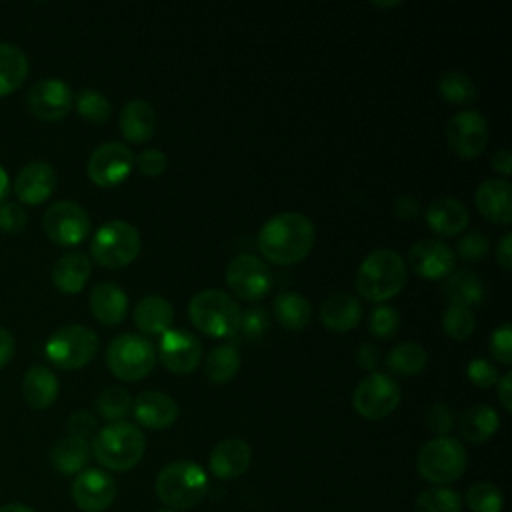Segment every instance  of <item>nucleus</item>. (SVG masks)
Returning a JSON list of instances; mask_svg holds the SVG:
<instances>
[{
	"label": "nucleus",
	"instance_id": "1",
	"mask_svg": "<svg viewBox=\"0 0 512 512\" xmlns=\"http://www.w3.org/2000/svg\"><path fill=\"white\" fill-rule=\"evenodd\" d=\"M316 230L302 212H280L268 218L256 238L258 250L272 264L290 266L308 256L314 246Z\"/></svg>",
	"mask_w": 512,
	"mask_h": 512
},
{
	"label": "nucleus",
	"instance_id": "2",
	"mask_svg": "<svg viewBox=\"0 0 512 512\" xmlns=\"http://www.w3.org/2000/svg\"><path fill=\"white\" fill-rule=\"evenodd\" d=\"M406 260L392 248L370 252L358 266L354 286L370 302H384L396 296L406 284Z\"/></svg>",
	"mask_w": 512,
	"mask_h": 512
},
{
	"label": "nucleus",
	"instance_id": "3",
	"mask_svg": "<svg viewBox=\"0 0 512 512\" xmlns=\"http://www.w3.org/2000/svg\"><path fill=\"white\" fill-rule=\"evenodd\" d=\"M146 450V438L142 430L126 420L110 422L100 428L92 440V452L96 460L114 472L134 468Z\"/></svg>",
	"mask_w": 512,
	"mask_h": 512
},
{
	"label": "nucleus",
	"instance_id": "4",
	"mask_svg": "<svg viewBox=\"0 0 512 512\" xmlns=\"http://www.w3.org/2000/svg\"><path fill=\"white\" fill-rule=\"evenodd\" d=\"M154 488L160 502L170 510H184L196 506L206 496L208 476L200 464L176 460L158 472Z\"/></svg>",
	"mask_w": 512,
	"mask_h": 512
},
{
	"label": "nucleus",
	"instance_id": "5",
	"mask_svg": "<svg viewBox=\"0 0 512 512\" xmlns=\"http://www.w3.org/2000/svg\"><path fill=\"white\" fill-rule=\"evenodd\" d=\"M192 324L206 336L226 338L238 332L240 308L236 300L218 288H206L192 296L188 304Z\"/></svg>",
	"mask_w": 512,
	"mask_h": 512
},
{
	"label": "nucleus",
	"instance_id": "6",
	"mask_svg": "<svg viewBox=\"0 0 512 512\" xmlns=\"http://www.w3.org/2000/svg\"><path fill=\"white\" fill-rule=\"evenodd\" d=\"M466 462L464 446L452 436H436L428 440L416 456L420 476L436 486L456 482L464 474Z\"/></svg>",
	"mask_w": 512,
	"mask_h": 512
},
{
	"label": "nucleus",
	"instance_id": "7",
	"mask_svg": "<svg viewBox=\"0 0 512 512\" xmlns=\"http://www.w3.org/2000/svg\"><path fill=\"white\" fill-rule=\"evenodd\" d=\"M140 232L126 220L104 222L90 242L92 258L106 268H122L140 252Z\"/></svg>",
	"mask_w": 512,
	"mask_h": 512
},
{
	"label": "nucleus",
	"instance_id": "8",
	"mask_svg": "<svg viewBox=\"0 0 512 512\" xmlns=\"http://www.w3.org/2000/svg\"><path fill=\"white\" fill-rule=\"evenodd\" d=\"M106 364L120 380H140L154 368L156 348L146 336L124 332L108 344Z\"/></svg>",
	"mask_w": 512,
	"mask_h": 512
},
{
	"label": "nucleus",
	"instance_id": "9",
	"mask_svg": "<svg viewBox=\"0 0 512 512\" xmlns=\"http://www.w3.org/2000/svg\"><path fill=\"white\" fill-rule=\"evenodd\" d=\"M98 350V336L84 324H68L52 332L46 340V358L64 370H76L86 366Z\"/></svg>",
	"mask_w": 512,
	"mask_h": 512
},
{
	"label": "nucleus",
	"instance_id": "10",
	"mask_svg": "<svg viewBox=\"0 0 512 512\" xmlns=\"http://www.w3.org/2000/svg\"><path fill=\"white\" fill-rule=\"evenodd\" d=\"M352 404L362 418L382 420L398 408L400 386L388 374L372 372L356 384Z\"/></svg>",
	"mask_w": 512,
	"mask_h": 512
},
{
	"label": "nucleus",
	"instance_id": "11",
	"mask_svg": "<svg viewBox=\"0 0 512 512\" xmlns=\"http://www.w3.org/2000/svg\"><path fill=\"white\" fill-rule=\"evenodd\" d=\"M42 226L52 242L60 246H76L90 232V216L78 202L58 200L46 208Z\"/></svg>",
	"mask_w": 512,
	"mask_h": 512
},
{
	"label": "nucleus",
	"instance_id": "12",
	"mask_svg": "<svg viewBox=\"0 0 512 512\" xmlns=\"http://www.w3.org/2000/svg\"><path fill=\"white\" fill-rule=\"evenodd\" d=\"M228 288L242 300H258L268 294L272 286V274L268 264L254 254H238L226 268Z\"/></svg>",
	"mask_w": 512,
	"mask_h": 512
},
{
	"label": "nucleus",
	"instance_id": "13",
	"mask_svg": "<svg viewBox=\"0 0 512 512\" xmlns=\"http://www.w3.org/2000/svg\"><path fill=\"white\" fill-rule=\"evenodd\" d=\"M134 166L132 150L122 142H104L92 150L86 172L88 178L98 186H116L120 184Z\"/></svg>",
	"mask_w": 512,
	"mask_h": 512
},
{
	"label": "nucleus",
	"instance_id": "14",
	"mask_svg": "<svg viewBox=\"0 0 512 512\" xmlns=\"http://www.w3.org/2000/svg\"><path fill=\"white\" fill-rule=\"evenodd\" d=\"M446 140L460 158H474L486 148L488 122L478 110L456 112L446 124Z\"/></svg>",
	"mask_w": 512,
	"mask_h": 512
},
{
	"label": "nucleus",
	"instance_id": "15",
	"mask_svg": "<svg viewBox=\"0 0 512 512\" xmlns=\"http://www.w3.org/2000/svg\"><path fill=\"white\" fill-rule=\"evenodd\" d=\"M76 508L84 512H102L116 498V480L102 468H84L74 476L70 488Z\"/></svg>",
	"mask_w": 512,
	"mask_h": 512
},
{
	"label": "nucleus",
	"instance_id": "16",
	"mask_svg": "<svg viewBox=\"0 0 512 512\" xmlns=\"http://www.w3.org/2000/svg\"><path fill=\"white\" fill-rule=\"evenodd\" d=\"M74 94L72 88L54 76L42 78L28 90V108L36 118L60 120L68 114Z\"/></svg>",
	"mask_w": 512,
	"mask_h": 512
},
{
	"label": "nucleus",
	"instance_id": "17",
	"mask_svg": "<svg viewBox=\"0 0 512 512\" xmlns=\"http://www.w3.org/2000/svg\"><path fill=\"white\" fill-rule=\"evenodd\" d=\"M160 360L176 374H190L202 358V344L196 336L182 328H170L160 336Z\"/></svg>",
	"mask_w": 512,
	"mask_h": 512
},
{
	"label": "nucleus",
	"instance_id": "18",
	"mask_svg": "<svg viewBox=\"0 0 512 512\" xmlns=\"http://www.w3.org/2000/svg\"><path fill=\"white\" fill-rule=\"evenodd\" d=\"M408 264L418 276L438 280L454 270L456 258L452 248L442 240L422 238L410 246Z\"/></svg>",
	"mask_w": 512,
	"mask_h": 512
},
{
	"label": "nucleus",
	"instance_id": "19",
	"mask_svg": "<svg viewBox=\"0 0 512 512\" xmlns=\"http://www.w3.org/2000/svg\"><path fill=\"white\" fill-rule=\"evenodd\" d=\"M56 188V170L44 160L28 162L20 168L14 180V192L24 204H42Z\"/></svg>",
	"mask_w": 512,
	"mask_h": 512
},
{
	"label": "nucleus",
	"instance_id": "20",
	"mask_svg": "<svg viewBox=\"0 0 512 512\" xmlns=\"http://www.w3.org/2000/svg\"><path fill=\"white\" fill-rule=\"evenodd\" d=\"M134 418L148 430L170 428L178 418V404L172 396L158 390H144L132 402Z\"/></svg>",
	"mask_w": 512,
	"mask_h": 512
},
{
	"label": "nucleus",
	"instance_id": "21",
	"mask_svg": "<svg viewBox=\"0 0 512 512\" xmlns=\"http://www.w3.org/2000/svg\"><path fill=\"white\" fill-rule=\"evenodd\" d=\"M478 212L494 222L508 224L512 220V186L506 178H488L476 188L474 196Z\"/></svg>",
	"mask_w": 512,
	"mask_h": 512
},
{
	"label": "nucleus",
	"instance_id": "22",
	"mask_svg": "<svg viewBox=\"0 0 512 512\" xmlns=\"http://www.w3.org/2000/svg\"><path fill=\"white\" fill-rule=\"evenodd\" d=\"M252 460L250 444L242 438H226L210 452V472L220 480H234L242 476Z\"/></svg>",
	"mask_w": 512,
	"mask_h": 512
},
{
	"label": "nucleus",
	"instance_id": "23",
	"mask_svg": "<svg viewBox=\"0 0 512 512\" xmlns=\"http://www.w3.org/2000/svg\"><path fill=\"white\" fill-rule=\"evenodd\" d=\"M90 310L104 326H116L128 312V296L114 282H100L90 292Z\"/></svg>",
	"mask_w": 512,
	"mask_h": 512
},
{
	"label": "nucleus",
	"instance_id": "24",
	"mask_svg": "<svg viewBox=\"0 0 512 512\" xmlns=\"http://www.w3.org/2000/svg\"><path fill=\"white\" fill-rule=\"evenodd\" d=\"M320 320L334 332H348L362 320V304L350 292H334L322 302Z\"/></svg>",
	"mask_w": 512,
	"mask_h": 512
},
{
	"label": "nucleus",
	"instance_id": "25",
	"mask_svg": "<svg viewBox=\"0 0 512 512\" xmlns=\"http://www.w3.org/2000/svg\"><path fill=\"white\" fill-rule=\"evenodd\" d=\"M468 220L470 214L466 206L452 196H440L432 200L430 206L426 208L428 226L442 236L460 234L468 226Z\"/></svg>",
	"mask_w": 512,
	"mask_h": 512
},
{
	"label": "nucleus",
	"instance_id": "26",
	"mask_svg": "<svg viewBox=\"0 0 512 512\" xmlns=\"http://www.w3.org/2000/svg\"><path fill=\"white\" fill-rule=\"evenodd\" d=\"M92 272V262L84 252L60 256L52 268V282L64 294H76L84 288Z\"/></svg>",
	"mask_w": 512,
	"mask_h": 512
},
{
	"label": "nucleus",
	"instance_id": "27",
	"mask_svg": "<svg viewBox=\"0 0 512 512\" xmlns=\"http://www.w3.org/2000/svg\"><path fill=\"white\" fill-rule=\"evenodd\" d=\"M22 394L30 408L44 410L54 404L58 398V378L56 374L42 364H34L28 368L22 380Z\"/></svg>",
	"mask_w": 512,
	"mask_h": 512
},
{
	"label": "nucleus",
	"instance_id": "28",
	"mask_svg": "<svg viewBox=\"0 0 512 512\" xmlns=\"http://www.w3.org/2000/svg\"><path fill=\"white\" fill-rule=\"evenodd\" d=\"M156 128V112L150 102L134 98L120 112V132L128 142H146Z\"/></svg>",
	"mask_w": 512,
	"mask_h": 512
},
{
	"label": "nucleus",
	"instance_id": "29",
	"mask_svg": "<svg viewBox=\"0 0 512 512\" xmlns=\"http://www.w3.org/2000/svg\"><path fill=\"white\" fill-rule=\"evenodd\" d=\"M174 318V308L172 304L164 298V296H144L138 300V304L134 306V324L138 326V330H142L144 334H164L166 330H170Z\"/></svg>",
	"mask_w": 512,
	"mask_h": 512
},
{
	"label": "nucleus",
	"instance_id": "30",
	"mask_svg": "<svg viewBox=\"0 0 512 512\" xmlns=\"http://www.w3.org/2000/svg\"><path fill=\"white\" fill-rule=\"evenodd\" d=\"M500 428L498 412L488 404H474L458 418V430L468 442H486Z\"/></svg>",
	"mask_w": 512,
	"mask_h": 512
},
{
	"label": "nucleus",
	"instance_id": "31",
	"mask_svg": "<svg viewBox=\"0 0 512 512\" xmlns=\"http://www.w3.org/2000/svg\"><path fill=\"white\" fill-rule=\"evenodd\" d=\"M90 460V446L86 440L76 436H64L60 438L50 452V462L60 474H78L84 470V466Z\"/></svg>",
	"mask_w": 512,
	"mask_h": 512
},
{
	"label": "nucleus",
	"instance_id": "32",
	"mask_svg": "<svg viewBox=\"0 0 512 512\" xmlns=\"http://www.w3.org/2000/svg\"><path fill=\"white\" fill-rule=\"evenodd\" d=\"M28 76V58L12 42H0V96L14 92Z\"/></svg>",
	"mask_w": 512,
	"mask_h": 512
},
{
	"label": "nucleus",
	"instance_id": "33",
	"mask_svg": "<svg viewBox=\"0 0 512 512\" xmlns=\"http://www.w3.org/2000/svg\"><path fill=\"white\" fill-rule=\"evenodd\" d=\"M274 316L280 326L288 330H302L310 322L312 306L302 294L284 290L278 292L274 298Z\"/></svg>",
	"mask_w": 512,
	"mask_h": 512
},
{
	"label": "nucleus",
	"instance_id": "34",
	"mask_svg": "<svg viewBox=\"0 0 512 512\" xmlns=\"http://www.w3.org/2000/svg\"><path fill=\"white\" fill-rule=\"evenodd\" d=\"M446 294L452 304H462L472 308L484 302L486 282L474 270H460L448 278Z\"/></svg>",
	"mask_w": 512,
	"mask_h": 512
},
{
	"label": "nucleus",
	"instance_id": "35",
	"mask_svg": "<svg viewBox=\"0 0 512 512\" xmlns=\"http://www.w3.org/2000/svg\"><path fill=\"white\" fill-rule=\"evenodd\" d=\"M428 362V354L422 344L418 342H400L396 344L388 356H386V366L390 372L400 374V376H414L424 370Z\"/></svg>",
	"mask_w": 512,
	"mask_h": 512
},
{
	"label": "nucleus",
	"instance_id": "36",
	"mask_svg": "<svg viewBox=\"0 0 512 512\" xmlns=\"http://www.w3.org/2000/svg\"><path fill=\"white\" fill-rule=\"evenodd\" d=\"M240 368V352L234 344H220L212 348L204 360V374L214 384L230 382Z\"/></svg>",
	"mask_w": 512,
	"mask_h": 512
},
{
	"label": "nucleus",
	"instance_id": "37",
	"mask_svg": "<svg viewBox=\"0 0 512 512\" xmlns=\"http://www.w3.org/2000/svg\"><path fill=\"white\" fill-rule=\"evenodd\" d=\"M438 92L444 100L454 104H468L476 100V84L474 80L460 72V70H448L440 74L438 78Z\"/></svg>",
	"mask_w": 512,
	"mask_h": 512
},
{
	"label": "nucleus",
	"instance_id": "38",
	"mask_svg": "<svg viewBox=\"0 0 512 512\" xmlns=\"http://www.w3.org/2000/svg\"><path fill=\"white\" fill-rule=\"evenodd\" d=\"M416 512H460L462 498L458 492L446 486H434L420 492L414 504Z\"/></svg>",
	"mask_w": 512,
	"mask_h": 512
},
{
	"label": "nucleus",
	"instance_id": "39",
	"mask_svg": "<svg viewBox=\"0 0 512 512\" xmlns=\"http://www.w3.org/2000/svg\"><path fill=\"white\" fill-rule=\"evenodd\" d=\"M132 408V396L122 386H108L96 398L98 414L108 422H120Z\"/></svg>",
	"mask_w": 512,
	"mask_h": 512
},
{
	"label": "nucleus",
	"instance_id": "40",
	"mask_svg": "<svg viewBox=\"0 0 512 512\" xmlns=\"http://www.w3.org/2000/svg\"><path fill=\"white\" fill-rule=\"evenodd\" d=\"M466 504L472 512H502L504 494L492 482H476L466 490Z\"/></svg>",
	"mask_w": 512,
	"mask_h": 512
},
{
	"label": "nucleus",
	"instance_id": "41",
	"mask_svg": "<svg viewBox=\"0 0 512 512\" xmlns=\"http://www.w3.org/2000/svg\"><path fill=\"white\" fill-rule=\"evenodd\" d=\"M442 328L454 340H466L476 328L474 310L462 304H450L442 314Z\"/></svg>",
	"mask_w": 512,
	"mask_h": 512
},
{
	"label": "nucleus",
	"instance_id": "42",
	"mask_svg": "<svg viewBox=\"0 0 512 512\" xmlns=\"http://www.w3.org/2000/svg\"><path fill=\"white\" fill-rule=\"evenodd\" d=\"M76 110L82 118L100 124L108 120L112 106H110V100L100 90L86 88L76 96Z\"/></svg>",
	"mask_w": 512,
	"mask_h": 512
},
{
	"label": "nucleus",
	"instance_id": "43",
	"mask_svg": "<svg viewBox=\"0 0 512 512\" xmlns=\"http://www.w3.org/2000/svg\"><path fill=\"white\" fill-rule=\"evenodd\" d=\"M400 328V316L392 306H376L370 314V322H368V330L372 336L380 338V340H388L392 338Z\"/></svg>",
	"mask_w": 512,
	"mask_h": 512
},
{
	"label": "nucleus",
	"instance_id": "44",
	"mask_svg": "<svg viewBox=\"0 0 512 512\" xmlns=\"http://www.w3.org/2000/svg\"><path fill=\"white\" fill-rule=\"evenodd\" d=\"M490 250V240L482 232H468L458 240V256L468 262L482 260Z\"/></svg>",
	"mask_w": 512,
	"mask_h": 512
},
{
	"label": "nucleus",
	"instance_id": "45",
	"mask_svg": "<svg viewBox=\"0 0 512 512\" xmlns=\"http://www.w3.org/2000/svg\"><path fill=\"white\" fill-rule=\"evenodd\" d=\"M490 352L500 364L512 362V326L510 322H502L490 336Z\"/></svg>",
	"mask_w": 512,
	"mask_h": 512
},
{
	"label": "nucleus",
	"instance_id": "46",
	"mask_svg": "<svg viewBox=\"0 0 512 512\" xmlns=\"http://www.w3.org/2000/svg\"><path fill=\"white\" fill-rule=\"evenodd\" d=\"M426 426L436 432L438 436H446L450 428L454 426V410L446 402H434L426 410Z\"/></svg>",
	"mask_w": 512,
	"mask_h": 512
},
{
	"label": "nucleus",
	"instance_id": "47",
	"mask_svg": "<svg viewBox=\"0 0 512 512\" xmlns=\"http://www.w3.org/2000/svg\"><path fill=\"white\" fill-rule=\"evenodd\" d=\"M468 380L478 386V388H490L498 382V368L486 360V358H474L470 364H468Z\"/></svg>",
	"mask_w": 512,
	"mask_h": 512
},
{
	"label": "nucleus",
	"instance_id": "48",
	"mask_svg": "<svg viewBox=\"0 0 512 512\" xmlns=\"http://www.w3.org/2000/svg\"><path fill=\"white\" fill-rule=\"evenodd\" d=\"M28 222L26 210L18 202H0V230L8 234L20 232Z\"/></svg>",
	"mask_w": 512,
	"mask_h": 512
},
{
	"label": "nucleus",
	"instance_id": "49",
	"mask_svg": "<svg viewBox=\"0 0 512 512\" xmlns=\"http://www.w3.org/2000/svg\"><path fill=\"white\" fill-rule=\"evenodd\" d=\"M134 164L144 176H160L166 170L168 158L158 148H146L138 156H134Z\"/></svg>",
	"mask_w": 512,
	"mask_h": 512
},
{
	"label": "nucleus",
	"instance_id": "50",
	"mask_svg": "<svg viewBox=\"0 0 512 512\" xmlns=\"http://www.w3.org/2000/svg\"><path fill=\"white\" fill-rule=\"evenodd\" d=\"M68 432L70 436L82 438L88 442L90 436H96V418L86 410H76L68 418Z\"/></svg>",
	"mask_w": 512,
	"mask_h": 512
},
{
	"label": "nucleus",
	"instance_id": "51",
	"mask_svg": "<svg viewBox=\"0 0 512 512\" xmlns=\"http://www.w3.org/2000/svg\"><path fill=\"white\" fill-rule=\"evenodd\" d=\"M266 326V314L260 308H252L246 312V316H240L238 330H244L246 336H260Z\"/></svg>",
	"mask_w": 512,
	"mask_h": 512
},
{
	"label": "nucleus",
	"instance_id": "52",
	"mask_svg": "<svg viewBox=\"0 0 512 512\" xmlns=\"http://www.w3.org/2000/svg\"><path fill=\"white\" fill-rule=\"evenodd\" d=\"M394 214L402 220H410L420 212V202L412 196H400L394 200Z\"/></svg>",
	"mask_w": 512,
	"mask_h": 512
},
{
	"label": "nucleus",
	"instance_id": "53",
	"mask_svg": "<svg viewBox=\"0 0 512 512\" xmlns=\"http://www.w3.org/2000/svg\"><path fill=\"white\" fill-rule=\"evenodd\" d=\"M378 358H380L378 348H376L374 344H370V342H364V344L358 348V352H356V360H358V364H360L364 370H374L376 364H378Z\"/></svg>",
	"mask_w": 512,
	"mask_h": 512
},
{
	"label": "nucleus",
	"instance_id": "54",
	"mask_svg": "<svg viewBox=\"0 0 512 512\" xmlns=\"http://www.w3.org/2000/svg\"><path fill=\"white\" fill-rule=\"evenodd\" d=\"M496 260L504 270L512 268V234L506 232L496 246Z\"/></svg>",
	"mask_w": 512,
	"mask_h": 512
},
{
	"label": "nucleus",
	"instance_id": "55",
	"mask_svg": "<svg viewBox=\"0 0 512 512\" xmlns=\"http://www.w3.org/2000/svg\"><path fill=\"white\" fill-rule=\"evenodd\" d=\"M496 388H498V398H500L504 410L510 412V410H512V372H510V370L504 372V374L498 378Z\"/></svg>",
	"mask_w": 512,
	"mask_h": 512
},
{
	"label": "nucleus",
	"instance_id": "56",
	"mask_svg": "<svg viewBox=\"0 0 512 512\" xmlns=\"http://www.w3.org/2000/svg\"><path fill=\"white\" fill-rule=\"evenodd\" d=\"M490 166L500 172L502 176H508L510 174V168H512V154L508 148H498L492 158H490Z\"/></svg>",
	"mask_w": 512,
	"mask_h": 512
},
{
	"label": "nucleus",
	"instance_id": "57",
	"mask_svg": "<svg viewBox=\"0 0 512 512\" xmlns=\"http://www.w3.org/2000/svg\"><path fill=\"white\" fill-rule=\"evenodd\" d=\"M14 354V338L12 334L0 326V368H4Z\"/></svg>",
	"mask_w": 512,
	"mask_h": 512
},
{
	"label": "nucleus",
	"instance_id": "58",
	"mask_svg": "<svg viewBox=\"0 0 512 512\" xmlns=\"http://www.w3.org/2000/svg\"><path fill=\"white\" fill-rule=\"evenodd\" d=\"M0 512H34L30 506L20 504V502H12V504H4L0 506Z\"/></svg>",
	"mask_w": 512,
	"mask_h": 512
},
{
	"label": "nucleus",
	"instance_id": "59",
	"mask_svg": "<svg viewBox=\"0 0 512 512\" xmlns=\"http://www.w3.org/2000/svg\"><path fill=\"white\" fill-rule=\"evenodd\" d=\"M6 192H8V174H6V170L0 166V202L4 200Z\"/></svg>",
	"mask_w": 512,
	"mask_h": 512
},
{
	"label": "nucleus",
	"instance_id": "60",
	"mask_svg": "<svg viewBox=\"0 0 512 512\" xmlns=\"http://www.w3.org/2000/svg\"><path fill=\"white\" fill-rule=\"evenodd\" d=\"M376 6H398V2H374Z\"/></svg>",
	"mask_w": 512,
	"mask_h": 512
},
{
	"label": "nucleus",
	"instance_id": "61",
	"mask_svg": "<svg viewBox=\"0 0 512 512\" xmlns=\"http://www.w3.org/2000/svg\"><path fill=\"white\" fill-rule=\"evenodd\" d=\"M158 512H178V510H170V508H166V510H158Z\"/></svg>",
	"mask_w": 512,
	"mask_h": 512
}]
</instances>
